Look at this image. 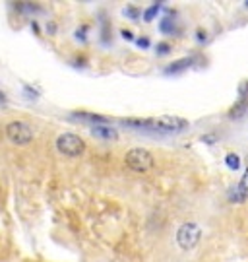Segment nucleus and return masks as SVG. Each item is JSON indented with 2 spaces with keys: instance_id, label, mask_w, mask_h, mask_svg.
Returning a JSON list of instances; mask_svg holds the SVG:
<instances>
[{
  "instance_id": "1",
  "label": "nucleus",
  "mask_w": 248,
  "mask_h": 262,
  "mask_svg": "<svg viewBox=\"0 0 248 262\" xmlns=\"http://www.w3.org/2000/svg\"><path fill=\"white\" fill-rule=\"evenodd\" d=\"M56 150L60 151L62 156H68V158H78L85 150V142L78 134L64 132V134H60L56 138Z\"/></svg>"
},
{
  "instance_id": "2",
  "label": "nucleus",
  "mask_w": 248,
  "mask_h": 262,
  "mask_svg": "<svg viewBox=\"0 0 248 262\" xmlns=\"http://www.w3.org/2000/svg\"><path fill=\"white\" fill-rule=\"evenodd\" d=\"M126 165H128L132 171H138V173H146L153 167V156L151 151H147L146 148H134L126 154Z\"/></svg>"
},
{
  "instance_id": "3",
  "label": "nucleus",
  "mask_w": 248,
  "mask_h": 262,
  "mask_svg": "<svg viewBox=\"0 0 248 262\" xmlns=\"http://www.w3.org/2000/svg\"><path fill=\"white\" fill-rule=\"evenodd\" d=\"M202 231L196 224H183L176 231V243L183 251H190L200 243Z\"/></svg>"
},
{
  "instance_id": "4",
  "label": "nucleus",
  "mask_w": 248,
  "mask_h": 262,
  "mask_svg": "<svg viewBox=\"0 0 248 262\" xmlns=\"http://www.w3.org/2000/svg\"><path fill=\"white\" fill-rule=\"evenodd\" d=\"M6 136H8V140L12 142V144H16V146H26V144H29L31 138H33V130H31V126H29L28 122L14 121L6 126Z\"/></svg>"
},
{
  "instance_id": "5",
  "label": "nucleus",
  "mask_w": 248,
  "mask_h": 262,
  "mask_svg": "<svg viewBox=\"0 0 248 262\" xmlns=\"http://www.w3.org/2000/svg\"><path fill=\"white\" fill-rule=\"evenodd\" d=\"M188 126V121H184L181 117H159V119H151V128L163 132H178L184 130Z\"/></svg>"
},
{
  "instance_id": "6",
  "label": "nucleus",
  "mask_w": 248,
  "mask_h": 262,
  "mask_svg": "<svg viewBox=\"0 0 248 262\" xmlns=\"http://www.w3.org/2000/svg\"><path fill=\"white\" fill-rule=\"evenodd\" d=\"M92 134L95 138H103V140H117V138H119L117 130L107 126V124H97V126H93Z\"/></svg>"
},
{
  "instance_id": "7",
  "label": "nucleus",
  "mask_w": 248,
  "mask_h": 262,
  "mask_svg": "<svg viewBox=\"0 0 248 262\" xmlns=\"http://www.w3.org/2000/svg\"><path fill=\"white\" fill-rule=\"evenodd\" d=\"M192 64V60L190 58H183V60H176V62H173V64L167 68V74H173V72H181V70H184L186 66Z\"/></svg>"
},
{
  "instance_id": "8",
  "label": "nucleus",
  "mask_w": 248,
  "mask_h": 262,
  "mask_svg": "<svg viewBox=\"0 0 248 262\" xmlns=\"http://www.w3.org/2000/svg\"><path fill=\"white\" fill-rule=\"evenodd\" d=\"M159 8H161V2H155V4H151L149 8L144 12V21H151V19L155 18V14L159 12Z\"/></svg>"
},
{
  "instance_id": "9",
  "label": "nucleus",
  "mask_w": 248,
  "mask_h": 262,
  "mask_svg": "<svg viewBox=\"0 0 248 262\" xmlns=\"http://www.w3.org/2000/svg\"><path fill=\"white\" fill-rule=\"evenodd\" d=\"M246 109H248V101L246 99H242V101H239V103L231 109V117H240V115H244Z\"/></svg>"
},
{
  "instance_id": "10",
  "label": "nucleus",
  "mask_w": 248,
  "mask_h": 262,
  "mask_svg": "<svg viewBox=\"0 0 248 262\" xmlns=\"http://www.w3.org/2000/svg\"><path fill=\"white\" fill-rule=\"evenodd\" d=\"M225 163H227V167L233 169V171H237L240 167V159L237 154H229L227 158H225Z\"/></svg>"
},
{
  "instance_id": "11",
  "label": "nucleus",
  "mask_w": 248,
  "mask_h": 262,
  "mask_svg": "<svg viewBox=\"0 0 248 262\" xmlns=\"http://www.w3.org/2000/svg\"><path fill=\"white\" fill-rule=\"evenodd\" d=\"M78 117H83V119H87V121H93V122H107L105 117H99V115H92V113H78Z\"/></svg>"
},
{
  "instance_id": "12",
  "label": "nucleus",
  "mask_w": 248,
  "mask_h": 262,
  "mask_svg": "<svg viewBox=\"0 0 248 262\" xmlns=\"http://www.w3.org/2000/svg\"><path fill=\"white\" fill-rule=\"evenodd\" d=\"M161 31H165V33L173 31V19H171V18L163 19V21H161Z\"/></svg>"
},
{
  "instance_id": "13",
  "label": "nucleus",
  "mask_w": 248,
  "mask_h": 262,
  "mask_svg": "<svg viewBox=\"0 0 248 262\" xmlns=\"http://www.w3.org/2000/svg\"><path fill=\"white\" fill-rule=\"evenodd\" d=\"M171 51V45L169 43H159L157 45V55H167Z\"/></svg>"
},
{
  "instance_id": "14",
  "label": "nucleus",
  "mask_w": 248,
  "mask_h": 262,
  "mask_svg": "<svg viewBox=\"0 0 248 262\" xmlns=\"http://www.w3.org/2000/svg\"><path fill=\"white\" fill-rule=\"evenodd\" d=\"M85 31H87V26H82V29H78V31H76V37L78 39H85V35H83V33H85Z\"/></svg>"
},
{
  "instance_id": "15",
  "label": "nucleus",
  "mask_w": 248,
  "mask_h": 262,
  "mask_svg": "<svg viewBox=\"0 0 248 262\" xmlns=\"http://www.w3.org/2000/svg\"><path fill=\"white\" fill-rule=\"evenodd\" d=\"M138 45H140V47H144V49H147V47H149V39H146V37H142V39H138Z\"/></svg>"
},
{
  "instance_id": "16",
  "label": "nucleus",
  "mask_w": 248,
  "mask_h": 262,
  "mask_svg": "<svg viewBox=\"0 0 248 262\" xmlns=\"http://www.w3.org/2000/svg\"><path fill=\"white\" fill-rule=\"evenodd\" d=\"M126 14H128L130 18H138V10L136 8H128L126 10Z\"/></svg>"
},
{
  "instance_id": "17",
  "label": "nucleus",
  "mask_w": 248,
  "mask_h": 262,
  "mask_svg": "<svg viewBox=\"0 0 248 262\" xmlns=\"http://www.w3.org/2000/svg\"><path fill=\"white\" fill-rule=\"evenodd\" d=\"M122 37L124 39H128V41H132V31H128V29H122Z\"/></svg>"
},
{
  "instance_id": "18",
  "label": "nucleus",
  "mask_w": 248,
  "mask_h": 262,
  "mask_svg": "<svg viewBox=\"0 0 248 262\" xmlns=\"http://www.w3.org/2000/svg\"><path fill=\"white\" fill-rule=\"evenodd\" d=\"M202 140L204 142H213L215 140V136H202Z\"/></svg>"
},
{
  "instance_id": "19",
  "label": "nucleus",
  "mask_w": 248,
  "mask_h": 262,
  "mask_svg": "<svg viewBox=\"0 0 248 262\" xmlns=\"http://www.w3.org/2000/svg\"><path fill=\"white\" fill-rule=\"evenodd\" d=\"M198 39L204 41V39H206V33H204V31H198Z\"/></svg>"
},
{
  "instance_id": "20",
  "label": "nucleus",
  "mask_w": 248,
  "mask_h": 262,
  "mask_svg": "<svg viewBox=\"0 0 248 262\" xmlns=\"http://www.w3.org/2000/svg\"><path fill=\"white\" fill-rule=\"evenodd\" d=\"M246 6H248V2H246Z\"/></svg>"
}]
</instances>
